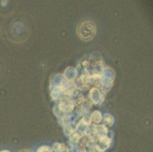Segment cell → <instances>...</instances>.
I'll list each match as a JSON object with an SVG mask.
<instances>
[{
  "label": "cell",
  "mask_w": 153,
  "mask_h": 152,
  "mask_svg": "<svg viewBox=\"0 0 153 152\" xmlns=\"http://www.w3.org/2000/svg\"><path fill=\"white\" fill-rule=\"evenodd\" d=\"M79 34L84 40L92 38L95 33V27L91 22H83L79 26Z\"/></svg>",
  "instance_id": "obj_1"
},
{
  "label": "cell",
  "mask_w": 153,
  "mask_h": 152,
  "mask_svg": "<svg viewBox=\"0 0 153 152\" xmlns=\"http://www.w3.org/2000/svg\"><path fill=\"white\" fill-rule=\"evenodd\" d=\"M37 152H51V150L48 147L44 146V147L40 148L39 150L37 151Z\"/></svg>",
  "instance_id": "obj_2"
},
{
  "label": "cell",
  "mask_w": 153,
  "mask_h": 152,
  "mask_svg": "<svg viewBox=\"0 0 153 152\" xmlns=\"http://www.w3.org/2000/svg\"><path fill=\"white\" fill-rule=\"evenodd\" d=\"M1 152H9V151H2Z\"/></svg>",
  "instance_id": "obj_3"
}]
</instances>
